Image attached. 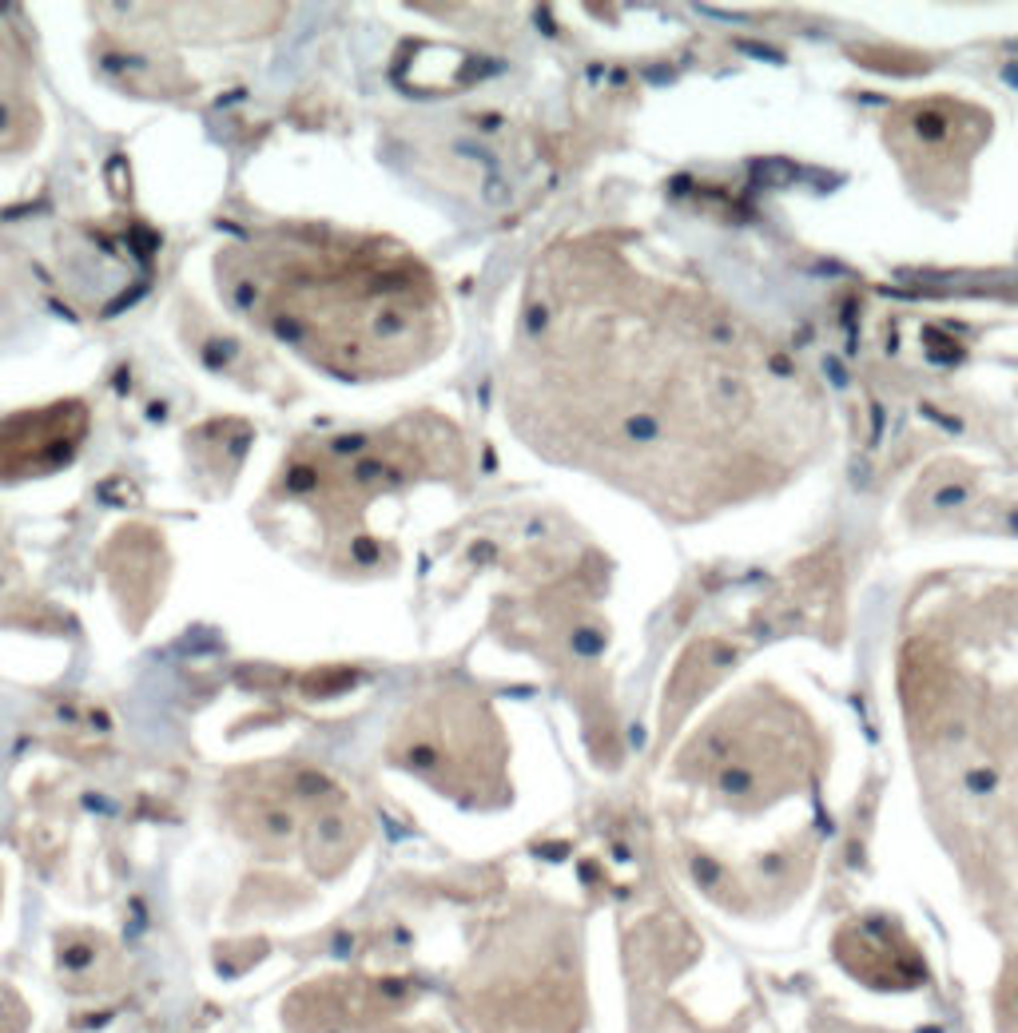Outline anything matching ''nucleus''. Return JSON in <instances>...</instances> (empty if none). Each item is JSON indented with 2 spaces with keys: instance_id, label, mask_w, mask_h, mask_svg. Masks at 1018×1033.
I'll return each mask as SVG.
<instances>
[{
  "instance_id": "f257e3e1",
  "label": "nucleus",
  "mask_w": 1018,
  "mask_h": 1033,
  "mask_svg": "<svg viewBox=\"0 0 1018 1033\" xmlns=\"http://www.w3.org/2000/svg\"><path fill=\"white\" fill-rule=\"evenodd\" d=\"M243 306L338 370H394L430 343L434 290L406 258L366 247H255Z\"/></svg>"
},
{
  "instance_id": "7ed1b4c3",
  "label": "nucleus",
  "mask_w": 1018,
  "mask_h": 1033,
  "mask_svg": "<svg viewBox=\"0 0 1018 1033\" xmlns=\"http://www.w3.org/2000/svg\"><path fill=\"white\" fill-rule=\"evenodd\" d=\"M33 132H36V108L33 96H28V80L20 72L16 56H8L5 44H0V152L24 147Z\"/></svg>"
},
{
  "instance_id": "f03ea898",
  "label": "nucleus",
  "mask_w": 1018,
  "mask_h": 1033,
  "mask_svg": "<svg viewBox=\"0 0 1018 1033\" xmlns=\"http://www.w3.org/2000/svg\"><path fill=\"white\" fill-rule=\"evenodd\" d=\"M88 426V414L76 402H60L40 414H16L0 426V477L48 474L72 457Z\"/></svg>"
}]
</instances>
